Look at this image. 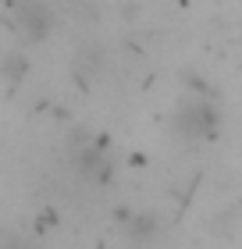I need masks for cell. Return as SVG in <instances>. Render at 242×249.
Instances as JSON below:
<instances>
[{
	"mask_svg": "<svg viewBox=\"0 0 242 249\" xmlns=\"http://www.w3.org/2000/svg\"><path fill=\"white\" fill-rule=\"evenodd\" d=\"M15 15H18L21 29H25L32 39H43V36H47V29H50V11L43 7V4H36V0H21V4L15 7Z\"/></svg>",
	"mask_w": 242,
	"mask_h": 249,
	"instance_id": "obj_2",
	"label": "cell"
},
{
	"mask_svg": "<svg viewBox=\"0 0 242 249\" xmlns=\"http://www.w3.org/2000/svg\"><path fill=\"white\" fill-rule=\"evenodd\" d=\"M175 124L186 135H196V139H200V135H210L217 128V110L206 104V100H189V104L175 114Z\"/></svg>",
	"mask_w": 242,
	"mask_h": 249,
	"instance_id": "obj_1",
	"label": "cell"
}]
</instances>
